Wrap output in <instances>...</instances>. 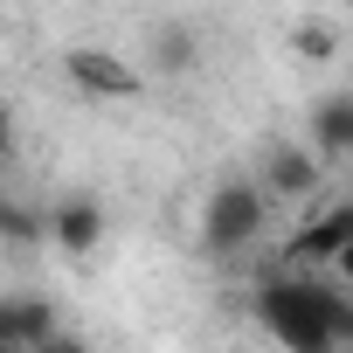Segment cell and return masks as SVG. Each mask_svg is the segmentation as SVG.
<instances>
[{"mask_svg": "<svg viewBox=\"0 0 353 353\" xmlns=\"http://www.w3.org/2000/svg\"><path fill=\"white\" fill-rule=\"evenodd\" d=\"M256 319L284 353H346V339H353V305L332 298L325 284H312L305 270L256 284Z\"/></svg>", "mask_w": 353, "mask_h": 353, "instance_id": "6da1fadb", "label": "cell"}, {"mask_svg": "<svg viewBox=\"0 0 353 353\" xmlns=\"http://www.w3.org/2000/svg\"><path fill=\"white\" fill-rule=\"evenodd\" d=\"M346 8H353V0H346Z\"/></svg>", "mask_w": 353, "mask_h": 353, "instance_id": "2e32d148", "label": "cell"}, {"mask_svg": "<svg viewBox=\"0 0 353 353\" xmlns=\"http://www.w3.org/2000/svg\"><path fill=\"white\" fill-rule=\"evenodd\" d=\"M104 229H111V215H104L97 194H63V201L49 208V243H56L70 263H90V256L104 250Z\"/></svg>", "mask_w": 353, "mask_h": 353, "instance_id": "5b68a950", "label": "cell"}, {"mask_svg": "<svg viewBox=\"0 0 353 353\" xmlns=\"http://www.w3.org/2000/svg\"><path fill=\"white\" fill-rule=\"evenodd\" d=\"M291 56H298V63H332V56H339V35H332L325 21H298V28H291Z\"/></svg>", "mask_w": 353, "mask_h": 353, "instance_id": "8fae6325", "label": "cell"}, {"mask_svg": "<svg viewBox=\"0 0 353 353\" xmlns=\"http://www.w3.org/2000/svg\"><path fill=\"white\" fill-rule=\"evenodd\" d=\"M332 277H339V284H353V243H346V250L332 256Z\"/></svg>", "mask_w": 353, "mask_h": 353, "instance_id": "5bb4252c", "label": "cell"}, {"mask_svg": "<svg viewBox=\"0 0 353 353\" xmlns=\"http://www.w3.org/2000/svg\"><path fill=\"white\" fill-rule=\"evenodd\" d=\"M63 77H70V90L90 97V104H139V97H145V77H139L118 49H97V42L63 49Z\"/></svg>", "mask_w": 353, "mask_h": 353, "instance_id": "3957f363", "label": "cell"}, {"mask_svg": "<svg viewBox=\"0 0 353 353\" xmlns=\"http://www.w3.org/2000/svg\"><path fill=\"white\" fill-rule=\"evenodd\" d=\"M263 229H270V201L256 181H222L201 201V250L208 256H243L263 243Z\"/></svg>", "mask_w": 353, "mask_h": 353, "instance_id": "7a4b0ae2", "label": "cell"}, {"mask_svg": "<svg viewBox=\"0 0 353 353\" xmlns=\"http://www.w3.org/2000/svg\"><path fill=\"white\" fill-rule=\"evenodd\" d=\"M256 188H263L270 208H277V201H312V194L325 188V159H319L305 139H263V152H256Z\"/></svg>", "mask_w": 353, "mask_h": 353, "instance_id": "277c9868", "label": "cell"}, {"mask_svg": "<svg viewBox=\"0 0 353 353\" xmlns=\"http://www.w3.org/2000/svg\"><path fill=\"white\" fill-rule=\"evenodd\" d=\"M353 243V201H332V208H319L291 243H284V263L291 270H332V256Z\"/></svg>", "mask_w": 353, "mask_h": 353, "instance_id": "8992f818", "label": "cell"}, {"mask_svg": "<svg viewBox=\"0 0 353 353\" xmlns=\"http://www.w3.org/2000/svg\"><path fill=\"white\" fill-rule=\"evenodd\" d=\"M145 56H152V77H194L201 70V35L188 21H159L145 35Z\"/></svg>", "mask_w": 353, "mask_h": 353, "instance_id": "9c48e42d", "label": "cell"}, {"mask_svg": "<svg viewBox=\"0 0 353 353\" xmlns=\"http://www.w3.org/2000/svg\"><path fill=\"white\" fill-rule=\"evenodd\" d=\"M0 243L8 250H42L49 243V208H35L21 194H0Z\"/></svg>", "mask_w": 353, "mask_h": 353, "instance_id": "30bf717a", "label": "cell"}, {"mask_svg": "<svg viewBox=\"0 0 353 353\" xmlns=\"http://www.w3.org/2000/svg\"><path fill=\"white\" fill-rule=\"evenodd\" d=\"M14 159V118H8V104H0V166Z\"/></svg>", "mask_w": 353, "mask_h": 353, "instance_id": "4fadbf2b", "label": "cell"}, {"mask_svg": "<svg viewBox=\"0 0 353 353\" xmlns=\"http://www.w3.org/2000/svg\"><path fill=\"white\" fill-rule=\"evenodd\" d=\"M49 332H63L49 298H0V346H28L35 353Z\"/></svg>", "mask_w": 353, "mask_h": 353, "instance_id": "ba28073f", "label": "cell"}, {"mask_svg": "<svg viewBox=\"0 0 353 353\" xmlns=\"http://www.w3.org/2000/svg\"><path fill=\"white\" fill-rule=\"evenodd\" d=\"M0 353H28V346H0Z\"/></svg>", "mask_w": 353, "mask_h": 353, "instance_id": "9a60e30c", "label": "cell"}, {"mask_svg": "<svg viewBox=\"0 0 353 353\" xmlns=\"http://www.w3.org/2000/svg\"><path fill=\"white\" fill-rule=\"evenodd\" d=\"M305 145L319 159H353V90H325L312 111H305Z\"/></svg>", "mask_w": 353, "mask_h": 353, "instance_id": "52a82bcc", "label": "cell"}, {"mask_svg": "<svg viewBox=\"0 0 353 353\" xmlns=\"http://www.w3.org/2000/svg\"><path fill=\"white\" fill-rule=\"evenodd\" d=\"M35 353H90V339H77V332H49Z\"/></svg>", "mask_w": 353, "mask_h": 353, "instance_id": "7c38bea8", "label": "cell"}]
</instances>
